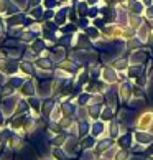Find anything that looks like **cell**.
<instances>
[{
	"label": "cell",
	"mask_w": 153,
	"mask_h": 160,
	"mask_svg": "<svg viewBox=\"0 0 153 160\" xmlns=\"http://www.w3.org/2000/svg\"><path fill=\"white\" fill-rule=\"evenodd\" d=\"M153 126V114L151 112H145V114L138 119V127L142 130H146Z\"/></svg>",
	"instance_id": "obj_1"
}]
</instances>
